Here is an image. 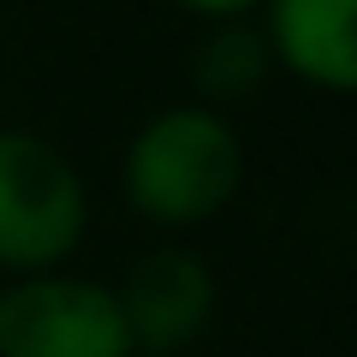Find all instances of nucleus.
<instances>
[{
  "instance_id": "1",
  "label": "nucleus",
  "mask_w": 357,
  "mask_h": 357,
  "mask_svg": "<svg viewBox=\"0 0 357 357\" xmlns=\"http://www.w3.org/2000/svg\"><path fill=\"white\" fill-rule=\"evenodd\" d=\"M244 149L215 107H167L126 149V203L149 227H203L238 197Z\"/></svg>"
},
{
  "instance_id": "2",
  "label": "nucleus",
  "mask_w": 357,
  "mask_h": 357,
  "mask_svg": "<svg viewBox=\"0 0 357 357\" xmlns=\"http://www.w3.org/2000/svg\"><path fill=\"white\" fill-rule=\"evenodd\" d=\"M89 197L77 167L36 131H0V268L48 274L84 244Z\"/></svg>"
},
{
  "instance_id": "3",
  "label": "nucleus",
  "mask_w": 357,
  "mask_h": 357,
  "mask_svg": "<svg viewBox=\"0 0 357 357\" xmlns=\"http://www.w3.org/2000/svg\"><path fill=\"white\" fill-rule=\"evenodd\" d=\"M0 357H131L114 286L84 274H18L0 286Z\"/></svg>"
},
{
  "instance_id": "4",
  "label": "nucleus",
  "mask_w": 357,
  "mask_h": 357,
  "mask_svg": "<svg viewBox=\"0 0 357 357\" xmlns=\"http://www.w3.org/2000/svg\"><path fill=\"white\" fill-rule=\"evenodd\" d=\"M114 298L131 333V357H178L185 345H197L208 333L220 286H215V268L197 250L161 244V250L131 262V274L114 286Z\"/></svg>"
},
{
  "instance_id": "5",
  "label": "nucleus",
  "mask_w": 357,
  "mask_h": 357,
  "mask_svg": "<svg viewBox=\"0 0 357 357\" xmlns=\"http://www.w3.org/2000/svg\"><path fill=\"white\" fill-rule=\"evenodd\" d=\"M357 0H268V54L316 89L357 84V36H351Z\"/></svg>"
},
{
  "instance_id": "6",
  "label": "nucleus",
  "mask_w": 357,
  "mask_h": 357,
  "mask_svg": "<svg viewBox=\"0 0 357 357\" xmlns=\"http://www.w3.org/2000/svg\"><path fill=\"white\" fill-rule=\"evenodd\" d=\"M268 66H274V54H268L262 30L250 24H215V36L197 48V89H203L208 102H238V96H250V89H262Z\"/></svg>"
},
{
  "instance_id": "7",
  "label": "nucleus",
  "mask_w": 357,
  "mask_h": 357,
  "mask_svg": "<svg viewBox=\"0 0 357 357\" xmlns=\"http://www.w3.org/2000/svg\"><path fill=\"white\" fill-rule=\"evenodd\" d=\"M185 13H203V18H244L250 6H262V0H178Z\"/></svg>"
}]
</instances>
